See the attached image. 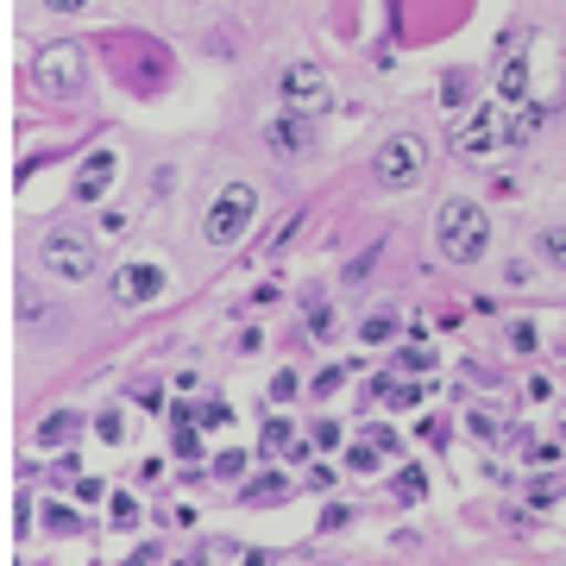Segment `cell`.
Segmentation results:
<instances>
[{
	"mask_svg": "<svg viewBox=\"0 0 566 566\" xmlns=\"http://www.w3.org/2000/svg\"><path fill=\"white\" fill-rule=\"evenodd\" d=\"M434 245H441V259H453V264H479L491 252V214L479 202H465V196L441 202L434 208Z\"/></svg>",
	"mask_w": 566,
	"mask_h": 566,
	"instance_id": "obj_1",
	"label": "cell"
},
{
	"mask_svg": "<svg viewBox=\"0 0 566 566\" xmlns=\"http://www.w3.org/2000/svg\"><path fill=\"white\" fill-rule=\"evenodd\" d=\"M25 76H32L39 95L70 102V95H82V82H88V57H82V44H39V57L25 63Z\"/></svg>",
	"mask_w": 566,
	"mask_h": 566,
	"instance_id": "obj_2",
	"label": "cell"
},
{
	"mask_svg": "<svg viewBox=\"0 0 566 566\" xmlns=\"http://www.w3.org/2000/svg\"><path fill=\"white\" fill-rule=\"evenodd\" d=\"M252 221H259V189H252V182H227L202 214V240L208 245H240L245 233H252Z\"/></svg>",
	"mask_w": 566,
	"mask_h": 566,
	"instance_id": "obj_3",
	"label": "cell"
},
{
	"mask_svg": "<svg viewBox=\"0 0 566 566\" xmlns=\"http://www.w3.org/2000/svg\"><path fill=\"white\" fill-rule=\"evenodd\" d=\"M277 95H283V107H290V114H308V120H315V114H327V107H334V82H327L322 63H290V70H283V82H277Z\"/></svg>",
	"mask_w": 566,
	"mask_h": 566,
	"instance_id": "obj_4",
	"label": "cell"
},
{
	"mask_svg": "<svg viewBox=\"0 0 566 566\" xmlns=\"http://www.w3.org/2000/svg\"><path fill=\"white\" fill-rule=\"evenodd\" d=\"M428 170V139L422 133H397V139L378 145V164H371V177L385 182V189H403Z\"/></svg>",
	"mask_w": 566,
	"mask_h": 566,
	"instance_id": "obj_5",
	"label": "cell"
},
{
	"mask_svg": "<svg viewBox=\"0 0 566 566\" xmlns=\"http://www.w3.org/2000/svg\"><path fill=\"white\" fill-rule=\"evenodd\" d=\"M39 259H44V271H57L63 283H88V277H95V245L82 240V233H70V227L44 233Z\"/></svg>",
	"mask_w": 566,
	"mask_h": 566,
	"instance_id": "obj_6",
	"label": "cell"
},
{
	"mask_svg": "<svg viewBox=\"0 0 566 566\" xmlns=\"http://www.w3.org/2000/svg\"><path fill=\"white\" fill-rule=\"evenodd\" d=\"M164 296V271L158 264H120L114 271V303H126V308H139V303H158Z\"/></svg>",
	"mask_w": 566,
	"mask_h": 566,
	"instance_id": "obj_7",
	"label": "cell"
},
{
	"mask_svg": "<svg viewBox=\"0 0 566 566\" xmlns=\"http://www.w3.org/2000/svg\"><path fill=\"white\" fill-rule=\"evenodd\" d=\"M264 145H271L277 158H303V151H315V120H308V114H290V107H283L277 120L264 126Z\"/></svg>",
	"mask_w": 566,
	"mask_h": 566,
	"instance_id": "obj_8",
	"label": "cell"
},
{
	"mask_svg": "<svg viewBox=\"0 0 566 566\" xmlns=\"http://www.w3.org/2000/svg\"><path fill=\"white\" fill-rule=\"evenodd\" d=\"M114 170H120V158H114V151H88V158H82V170H76V202H107Z\"/></svg>",
	"mask_w": 566,
	"mask_h": 566,
	"instance_id": "obj_9",
	"label": "cell"
},
{
	"mask_svg": "<svg viewBox=\"0 0 566 566\" xmlns=\"http://www.w3.org/2000/svg\"><path fill=\"white\" fill-rule=\"evenodd\" d=\"M491 95L504 107L528 102V51H504V63H497V82H491Z\"/></svg>",
	"mask_w": 566,
	"mask_h": 566,
	"instance_id": "obj_10",
	"label": "cell"
},
{
	"mask_svg": "<svg viewBox=\"0 0 566 566\" xmlns=\"http://www.w3.org/2000/svg\"><path fill=\"white\" fill-rule=\"evenodd\" d=\"M535 259L566 271V227H542V233H535Z\"/></svg>",
	"mask_w": 566,
	"mask_h": 566,
	"instance_id": "obj_11",
	"label": "cell"
},
{
	"mask_svg": "<svg viewBox=\"0 0 566 566\" xmlns=\"http://www.w3.org/2000/svg\"><path fill=\"white\" fill-rule=\"evenodd\" d=\"M491 139H497V126H491V114H479V120H472V133L460 139V151H465V158H485Z\"/></svg>",
	"mask_w": 566,
	"mask_h": 566,
	"instance_id": "obj_12",
	"label": "cell"
},
{
	"mask_svg": "<svg viewBox=\"0 0 566 566\" xmlns=\"http://www.w3.org/2000/svg\"><path fill=\"white\" fill-rule=\"evenodd\" d=\"M76 434V416H51V422H39V447H57Z\"/></svg>",
	"mask_w": 566,
	"mask_h": 566,
	"instance_id": "obj_13",
	"label": "cell"
},
{
	"mask_svg": "<svg viewBox=\"0 0 566 566\" xmlns=\"http://www.w3.org/2000/svg\"><path fill=\"white\" fill-rule=\"evenodd\" d=\"M378 453H385V441H359L346 453V465H353V472H378Z\"/></svg>",
	"mask_w": 566,
	"mask_h": 566,
	"instance_id": "obj_14",
	"label": "cell"
},
{
	"mask_svg": "<svg viewBox=\"0 0 566 566\" xmlns=\"http://www.w3.org/2000/svg\"><path fill=\"white\" fill-rule=\"evenodd\" d=\"M397 497H403V504H422V472H416V465L397 472Z\"/></svg>",
	"mask_w": 566,
	"mask_h": 566,
	"instance_id": "obj_15",
	"label": "cell"
},
{
	"mask_svg": "<svg viewBox=\"0 0 566 566\" xmlns=\"http://www.w3.org/2000/svg\"><path fill=\"white\" fill-rule=\"evenodd\" d=\"M535 126H542V114H535V107H523V114H516V126H510V139H516V145L535 139Z\"/></svg>",
	"mask_w": 566,
	"mask_h": 566,
	"instance_id": "obj_16",
	"label": "cell"
},
{
	"mask_svg": "<svg viewBox=\"0 0 566 566\" xmlns=\"http://www.w3.org/2000/svg\"><path fill=\"white\" fill-rule=\"evenodd\" d=\"M296 227H303V214H290V221H277V233H271V240H264V245H271V252H283V245H290V233H296Z\"/></svg>",
	"mask_w": 566,
	"mask_h": 566,
	"instance_id": "obj_17",
	"label": "cell"
},
{
	"mask_svg": "<svg viewBox=\"0 0 566 566\" xmlns=\"http://www.w3.org/2000/svg\"><path fill=\"white\" fill-rule=\"evenodd\" d=\"M271 397H277V403H290V397H296V371H277V378H271Z\"/></svg>",
	"mask_w": 566,
	"mask_h": 566,
	"instance_id": "obj_18",
	"label": "cell"
},
{
	"mask_svg": "<svg viewBox=\"0 0 566 566\" xmlns=\"http://www.w3.org/2000/svg\"><path fill=\"white\" fill-rule=\"evenodd\" d=\"M133 516H139V504H133V497H126V491H114V523H133Z\"/></svg>",
	"mask_w": 566,
	"mask_h": 566,
	"instance_id": "obj_19",
	"label": "cell"
},
{
	"mask_svg": "<svg viewBox=\"0 0 566 566\" xmlns=\"http://www.w3.org/2000/svg\"><path fill=\"white\" fill-rule=\"evenodd\" d=\"M177 453H182V460H196V453H202V441H196V428H177Z\"/></svg>",
	"mask_w": 566,
	"mask_h": 566,
	"instance_id": "obj_20",
	"label": "cell"
},
{
	"mask_svg": "<svg viewBox=\"0 0 566 566\" xmlns=\"http://www.w3.org/2000/svg\"><path fill=\"white\" fill-rule=\"evenodd\" d=\"M403 365H409V371H428V365H434V353H422V346H403Z\"/></svg>",
	"mask_w": 566,
	"mask_h": 566,
	"instance_id": "obj_21",
	"label": "cell"
},
{
	"mask_svg": "<svg viewBox=\"0 0 566 566\" xmlns=\"http://www.w3.org/2000/svg\"><path fill=\"white\" fill-rule=\"evenodd\" d=\"M214 472H221V479H240V472H245V453H227V460H214Z\"/></svg>",
	"mask_w": 566,
	"mask_h": 566,
	"instance_id": "obj_22",
	"label": "cell"
},
{
	"mask_svg": "<svg viewBox=\"0 0 566 566\" xmlns=\"http://www.w3.org/2000/svg\"><path fill=\"white\" fill-rule=\"evenodd\" d=\"M390 327H397V322H390V315H371V322H365V340H385Z\"/></svg>",
	"mask_w": 566,
	"mask_h": 566,
	"instance_id": "obj_23",
	"label": "cell"
},
{
	"mask_svg": "<svg viewBox=\"0 0 566 566\" xmlns=\"http://www.w3.org/2000/svg\"><path fill=\"white\" fill-rule=\"evenodd\" d=\"M510 340L523 346V353H535V327H528V322H516V327H510Z\"/></svg>",
	"mask_w": 566,
	"mask_h": 566,
	"instance_id": "obj_24",
	"label": "cell"
},
{
	"mask_svg": "<svg viewBox=\"0 0 566 566\" xmlns=\"http://www.w3.org/2000/svg\"><path fill=\"white\" fill-rule=\"evenodd\" d=\"M88 0H44V13H82Z\"/></svg>",
	"mask_w": 566,
	"mask_h": 566,
	"instance_id": "obj_25",
	"label": "cell"
}]
</instances>
